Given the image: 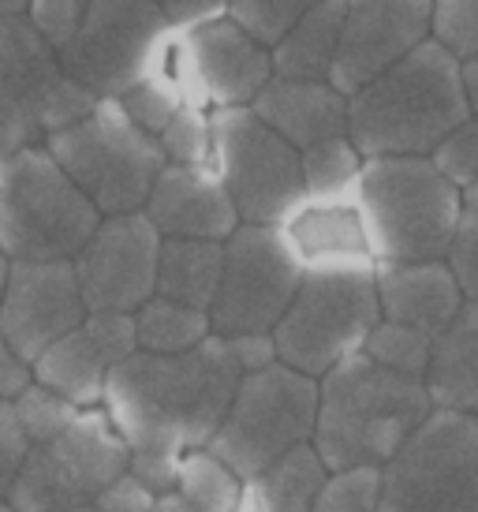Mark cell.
<instances>
[{
	"label": "cell",
	"instance_id": "33",
	"mask_svg": "<svg viewBox=\"0 0 478 512\" xmlns=\"http://www.w3.org/2000/svg\"><path fill=\"white\" fill-rule=\"evenodd\" d=\"M12 408L30 445H45V441L60 438V434L79 419V412H83V408L60 400L57 393H49V389L38 382H30L27 389L12 400Z\"/></svg>",
	"mask_w": 478,
	"mask_h": 512
},
{
	"label": "cell",
	"instance_id": "46",
	"mask_svg": "<svg viewBox=\"0 0 478 512\" xmlns=\"http://www.w3.org/2000/svg\"><path fill=\"white\" fill-rule=\"evenodd\" d=\"M30 382H34V378H30V367L15 356L8 344L0 341V400H15Z\"/></svg>",
	"mask_w": 478,
	"mask_h": 512
},
{
	"label": "cell",
	"instance_id": "39",
	"mask_svg": "<svg viewBox=\"0 0 478 512\" xmlns=\"http://www.w3.org/2000/svg\"><path fill=\"white\" fill-rule=\"evenodd\" d=\"M445 266H449L464 303H475L478 307V214H467L464 210L460 228L452 236L449 255H445Z\"/></svg>",
	"mask_w": 478,
	"mask_h": 512
},
{
	"label": "cell",
	"instance_id": "43",
	"mask_svg": "<svg viewBox=\"0 0 478 512\" xmlns=\"http://www.w3.org/2000/svg\"><path fill=\"white\" fill-rule=\"evenodd\" d=\"M154 4L157 12L165 15V23L172 30H183V34L228 15V0H154Z\"/></svg>",
	"mask_w": 478,
	"mask_h": 512
},
{
	"label": "cell",
	"instance_id": "21",
	"mask_svg": "<svg viewBox=\"0 0 478 512\" xmlns=\"http://www.w3.org/2000/svg\"><path fill=\"white\" fill-rule=\"evenodd\" d=\"M247 109L273 135H281L296 154L348 135V98L329 83H303V79L273 75Z\"/></svg>",
	"mask_w": 478,
	"mask_h": 512
},
{
	"label": "cell",
	"instance_id": "11",
	"mask_svg": "<svg viewBox=\"0 0 478 512\" xmlns=\"http://www.w3.org/2000/svg\"><path fill=\"white\" fill-rule=\"evenodd\" d=\"M127 456L109 415L86 408L60 438L30 445L4 505L12 512L90 509L101 490L127 471Z\"/></svg>",
	"mask_w": 478,
	"mask_h": 512
},
{
	"label": "cell",
	"instance_id": "36",
	"mask_svg": "<svg viewBox=\"0 0 478 512\" xmlns=\"http://www.w3.org/2000/svg\"><path fill=\"white\" fill-rule=\"evenodd\" d=\"M157 146L165 154V165H210V113L180 105L165 131L157 135Z\"/></svg>",
	"mask_w": 478,
	"mask_h": 512
},
{
	"label": "cell",
	"instance_id": "22",
	"mask_svg": "<svg viewBox=\"0 0 478 512\" xmlns=\"http://www.w3.org/2000/svg\"><path fill=\"white\" fill-rule=\"evenodd\" d=\"M434 412L475 415L478 419V307L464 303L460 314L430 344L422 374Z\"/></svg>",
	"mask_w": 478,
	"mask_h": 512
},
{
	"label": "cell",
	"instance_id": "5",
	"mask_svg": "<svg viewBox=\"0 0 478 512\" xmlns=\"http://www.w3.org/2000/svg\"><path fill=\"white\" fill-rule=\"evenodd\" d=\"M378 322L374 258L355 255L307 262L296 296L273 326L277 363L318 382L340 359L363 352V341Z\"/></svg>",
	"mask_w": 478,
	"mask_h": 512
},
{
	"label": "cell",
	"instance_id": "24",
	"mask_svg": "<svg viewBox=\"0 0 478 512\" xmlns=\"http://www.w3.org/2000/svg\"><path fill=\"white\" fill-rule=\"evenodd\" d=\"M284 236L296 247V255L307 262H329V258L366 255L363 225L355 214V187L340 195H318L303 199L296 214L284 221Z\"/></svg>",
	"mask_w": 478,
	"mask_h": 512
},
{
	"label": "cell",
	"instance_id": "3",
	"mask_svg": "<svg viewBox=\"0 0 478 512\" xmlns=\"http://www.w3.org/2000/svg\"><path fill=\"white\" fill-rule=\"evenodd\" d=\"M471 120L460 60L426 42L348 98V143L363 161L430 157L434 146Z\"/></svg>",
	"mask_w": 478,
	"mask_h": 512
},
{
	"label": "cell",
	"instance_id": "6",
	"mask_svg": "<svg viewBox=\"0 0 478 512\" xmlns=\"http://www.w3.org/2000/svg\"><path fill=\"white\" fill-rule=\"evenodd\" d=\"M45 150L98 217L142 214L150 187L165 169L157 139L127 120L120 101H98L90 116L49 135Z\"/></svg>",
	"mask_w": 478,
	"mask_h": 512
},
{
	"label": "cell",
	"instance_id": "35",
	"mask_svg": "<svg viewBox=\"0 0 478 512\" xmlns=\"http://www.w3.org/2000/svg\"><path fill=\"white\" fill-rule=\"evenodd\" d=\"M381 468H348L325 475L310 512H378Z\"/></svg>",
	"mask_w": 478,
	"mask_h": 512
},
{
	"label": "cell",
	"instance_id": "25",
	"mask_svg": "<svg viewBox=\"0 0 478 512\" xmlns=\"http://www.w3.org/2000/svg\"><path fill=\"white\" fill-rule=\"evenodd\" d=\"M344 8H348V0H322L318 8H310L296 27L269 49L273 75L277 79H303V83H329Z\"/></svg>",
	"mask_w": 478,
	"mask_h": 512
},
{
	"label": "cell",
	"instance_id": "23",
	"mask_svg": "<svg viewBox=\"0 0 478 512\" xmlns=\"http://www.w3.org/2000/svg\"><path fill=\"white\" fill-rule=\"evenodd\" d=\"M113 363L105 359L101 344L94 341V333L86 329V322L64 333L60 341H53L42 356L30 363V378L45 385L49 393H57L60 400H68L75 408H98L101 393H105V378H109Z\"/></svg>",
	"mask_w": 478,
	"mask_h": 512
},
{
	"label": "cell",
	"instance_id": "26",
	"mask_svg": "<svg viewBox=\"0 0 478 512\" xmlns=\"http://www.w3.org/2000/svg\"><path fill=\"white\" fill-rule=\"evenodd\" d=\"M325 464L310 445H296L292 453L273 460L262 475L243 483L236 512H310L325 483Z\"/></svg>",
	"mask_w": 478,
	"mask_h": 512
},
{
	"label": "cell",
	"instance_id": "50",
	"mask_svg": "<svg viewBox=\"0 0 478 512\" xmlns=\"http://www.w3.org/2000/svg\"><path fill=\"white\" fill-rule=\"evenodd\" d=\"M464 210L467 214H478V184L464 191Z\"/></svg>",
	"mask_w": 478,
	"mask_h": 512
},
{
	"label": "cell",
	"instance_id": "20",
	"mask_svg": "<svg viewBox=\"0 0 478 512\" xmlns=\"http://www.w3.org/2000/svg\"><path fill=\"white\" fill-rule=\"evenodd\" d=\"M381 322L419 329L434 341L464 307L445 262H374Z\"/></svg>",
	"mask_w": 478,
	"mask_h": 512
},
{
	"label": "cell",
	"instance_id": "17",
	"mask_svg": "<svg viewBox=\"0 0 478 512\" xmlns=\"http://www.w3.org/2000/svg\"><path fill=\"white\" fill-rule=\"evenodd\" d=\"M86 318L71 262H12L0 296V341L34 363Z\"/></svg>",
	"mask_w": 478,
	"mask_h": 512
},
{
	"label": "cell",
	"instance_id": "45",
	"mask_svg": "<svg viewBox=\"0 0 478 512\" xmlns=\"http://www.w3.org/2000/svg\"><path fill=\"white\" fill-rule=\"evenodd\" d=\"M225 344L232 359H236L239 374H254V370H266L277 363L273 333H239V337H228Z\"/></svg>",
	"mask_w": 478,
	"mask_h": 512
},
{
	"label": "cell",
	"instance_id": "51",
	"mask_svg": "<svg viewBox=\"0 0 478 512\" xmlns=\"http://www.w3.org/2000/svg\"><path fill=\"white\" fill-rule=\"evenodd\" d=\"M8 266H12V262H8V258L0 255V296H4V281H8Z\"/></svg>",
	"mask_w": 478,
	"mask_h": 512
},
{
	"label": "cell",
	"instance_id": "9",
	"mask_svg": "<svg viewBox=\"0 0 478 512\" xmlns=\"http://www.w3.org/2000/svg\"><path fill=\"white\" fill-rule=\"evenodd\" d=\"M314 415L318 382L284 363H273L239 378L232 404L221 427L213 430L206 453L236 471L239 483H251L254 475H262L296 445H310Z\"/></svg>",
	"mask_w": 478,
	"mask_h": 512
},
{
	"label": "cell",
	"instance_id": "38",
	"mask_svg": "<svg viewBox=\"0 0 478 512\" xmlns=\"http://www.w3.org/2000/svg\"><path fill=\"white\" fill-rule=\"evenodd\" d=\"M120 109H124V116L142 131V135L157 139V135L165 131V124L176 116V109H180V98H176L165 83L142 79L139 86H131L124 98H120Z\"/></svg>",
	"mask_w": 478,
	"mask_h": 512
},
{
	"label": "cell",
	"instance_id": "10",
	"mask_svg": "<svg viewBox=\"0 0 478 512\" xmlns=\"http://www.w3.org/2000/svg\"><path fill=\"white\" fill-rule=\"evenodd\" d=\"M210 139V169L225 184L239 225L281 228L303 206L299 154L251 109H213Z\"/></svg>",
	"mask_w": 478,
	"mask_h": 512
},
{
	"label": "cell",
	"instance_id": "40",
	"mask_svg": "<svg viewBox=\"0 0 478 512\" xmlns=\"http://www.w3.org/2000/svg\"><path fill=\"white\" fill-rule=\"evenodd\" d=\"M27 453L30 441L23 434V427H19V419H15L12 400H0V501L8 498V490H12Z\"/></svg>",
	"mask_w": 478,
	"mask_h": 512
},
{
	"label": "cell",
	"instance_id": "27",
	"mask_svg": "<svg viewBox=\"0 0 478 512\" xmlns=\"http://www.w3.org/2000/svg\"><path fill=\"white\" fill-rule=\"evenodd\" d=\"M221 262H225V243L161 240L154 296L195 307V311H210L217 281H221Z\"/></svg>",
	"mask_w": 478,
	"mask_h": 512
},
{
	"label": "cell",
	"instance_id": "28",
	"mask_svg": "<svg viewBox=\"0 0 478 512\" xmlns=\"http://www.w3.org/2000/svg\"><path fill=\"white\" fill-rule=\"evenodd\" d=\"M131 322H135L139 352H150V356H180L210 337V314L161 296L146 299L139 311L131 314Z\"/></svg>",
	"mask_w": 478,
	"mask_h": 512
},
{
	"label": "cell",
	"instance_id": "16",
	"mask_svg": "<svg viewBox=\"0 0 478 512\" xmlns=\"http://www.w3.org/2000/svg\"><path fill=\"white\" fill-rule=\"evenodd\" d=\"M434 0H348L329 86L352 98L430 38Z\"/></svg>",
	"mask_w": 478,
	"mask_h": 512
},
{
	"label": "cell",
	"instance_id": "4",
	"mask_svg": "<svg viewBox=\"0 0 478 512\" xmlns=\"http://www.w3.org/2000/svg\"><path fill=\"white\" fill-rule=\"evenodd\" d=\"M355 214L374 262H445L464 195L437 176L430 157H381L359 169Z\"/></svg>",
	"mask_w": 478,
	"mask_h": 512
},
{
	"label": "cell",
	"instance_id": "19",
	"mask_svg": "<svg viewBox=\"0 0 478 512\" xmlns=\"http://www.w3.org/2000/svg\"><path fill=\"white\" fill-rule=\"evenodd\" d=\"M187 45L213 109H247L258 98V90L273 79L269 49L254 42L228 15L191 30Z\"/></svg>",
	"mask_w": 478,
	"mask_h": 512
},
{
	"label": "cell",
	"instance_id": "1",
	"mask_svg": "<svg viewBox=\"0 0 478 512\" xmlns=\"http://www.w3.org/2000/svg\"><path fill=\"white\" fill-rule=\"evenodd\" d=\"M239 367L225 337H206L180 356L135 352L105 378V415L124 438L127 453H195L221 427Z\"/></svg>",
	"mask_w": 478,
	"mask_h": 512
},
{
	"label": "cell",
	"instance_id": "18",
	"mask_svg": "<svg viewBox=\"0 0 478 512\" xmlns=\"http://www.w3.org/2000/svg\"><path fill=\"white\" fill-rule=\"evenodd\" d=\"M142 214L161 240L225 243L239 228L236 206L210 165H165Z\"/></svg>",
	"mask_w": 478,
	"mask_h": 512
},
{
	"label": "cell",
	"instance_id": "15",
	"mask_svg": "<svg viewBox=\"0 0 478 512\" xmlns=\"http://www.w3.org/2000/svg\"><path fill=\"white\" fill-rule=\"evenodd\" d=\"M161 236L146 214L101 217L71 258L86 314H135L157 292Z\"/></svg>",
	"mask_w": 478,
	"mask_h": 512
},
{
	"label": "cell",
	"instance_id": "32",
	"mask_svg": "<svg viewBox=\"0 0 478 512\" xmlns=\"http://www.w3.org/2000/svg\"><path fill=\"white\" fill-rule=\"evenodd\" d=\"M318 4L322 0H228V19L247 30L254 42L273 49Z\"/></svg>",
	"mask_w": 478,
	"mask_h": 512
},
{
	"label": "cell",
	"instance_id": "2",
	"mask_svg": "<svg viewBox=\"0 0 478 512\" xmlns=\"http://www.w3.org/2000/svg\"><path fill=\"white\" fill-rule=\"evenodd\" d=\"M430 415L434 404L422 378L385 370L355 352L318 378L310 449L325 471L385 468Z\"/></svg>",
	"mask_w": 478,
	"mask_h": 512
},
{
	"label": "cell",
	"instance_id": "30",
	"mask_svg": "<svg viewBox=\"0 0 478 512\" xmlns=\"http://www.w3.org/2000/svg\"><path fill=\"white\" fill-rule=\"evenodd\" d=\"M363 169V157L348 143V135L318 143L299 154V176H303V191L307 199L318 195H340V191H352Z\"/></svg>",
	"mask_w": 478,
	"mask_h": 512
},
{
	"label": "cell",
	"instance_id": "47",
	"mask_svg": "<svg viewBox=\"0 0 478 512\" xmlns=\"http://www.w3.org/2000/svg\"><path fill=\"white\" fill-rule=\"evenodd\" d=\"M460 75H464V94H467V109H471V120H478V57L460 64Z\"/></svg>",
	"mask_w": 478,
	"mask_h": 512
},
{
	"label": "cell",
	"instance_id": "37",
	"mask_svg": "<svg viewBox=\"0 0 478 512\" xmlns=\"http://www.w3.org/2000/svg\"><path fill=\"white\" fill-rule=\"evenodd\" d=\"M430 165L437 176L452 184L460 195L467 187L478 184V120H464L460 128H452L430 154Z\"/></svg>",
	"mask_w": 478,
	"mask_h": 512
},
{
	"label": "cell",
	"instance_id": "7",
	"mask_svg": "<svg viewBox=\"0 0 478 512\" xmlns=\"http://www.w3.org/2000/svg\"><path fill=\"white\" fill-rule=\"evenodd\" d=\"M98 221L45 146L0 157V255L8 262H71Z\"/></svg>",
	"mask_w": 478,
	"mask_h": 512
},
{
	"label": "cell",
	"instance_id": "29",
	"mask_svg": "<svg viewBox=\"0 0 478 512\" xmlns=\"http://www.w3.org/2000/svg\"><path fill=\"white\" fill-rule=\"evenodd\" d=\"M176 494L198 512H236L243 498V483L232 468L206 449L180 456V475H176Z\"/></svg>",
	"mask_w": 478,
	"mask_h": 512
},
{
	"label": "cell",
	"instance_id": "34",
	"mask_svg": "<svg viewBox=\"0 0 478 512\" xmlns=\"http://www.w3.org/2000/svg\"><path fill=\"white\" fill-rule=\"evenodd\" d=\"M430 42H437L452 60L478 57V0H434L430 8Z\"/></svg>",
	"mask_w": 478,
	"mask_h": 512
},
{
	"label": "cell",
	"instance_id": "53",
	"mask_svg": "<svg viewBox=\"0 0 478 512\" xmlns=\"http://www.w3.org/2000/svg\"><path fill=\"white\" fill-rule=\"evenodd\" d=\"M79 512H94V509H79Z\"/></svg>",
	"mask_w": 478,
	"mask_h": 512
},
{
	"label": "cell",
	"instance_id": "31",
	"mask_svg": "<svg viewBox=\"0 0 478 512\" xmlns=\"http://www.w3.org/2000/svg\"><path fill=\"white\" fill-rule=\"evenodd\" d=\"M430 337H422L419 329L393 326V322H378L370 329V337L363 341V356H370L378 367L408 374V378H422L426 363H430Z\"/></svg>",
	"mask_w": 478,
	"mask_h": 512
},
{
	"label": "cell",
	"instance_id": "41",
	"mask_svg": "<svg viewBox=\"0 0 478 512\" xmlns=\"http://www.w3.org/2000/svg\"><path fill=\"white\" fill-rule=\"evenodd\" d=\"M90 0H30L27 19L34 23V30L42 34L49 45H60L68 38V30L75 27V19L83 15V8Z\"/></svg>",
	"mask_w": 478,
	"mask_h": 512
},
{
	"label": "cell",
	"instance_id": "42",
	"mask_svg": "<svg viewBox=\"0 0 478 512\" xmlns=\"http://www.w3.org/2000/svg\"><path fill=\"white\" fill-rule=\"evenodd\" d=\"M127 475L142 483L154 498L176 490V475H180V456L172 453H131L127 456Z\"/></svg>",
	"mask_w": 478,
	"mask_h": 512
},
{
	"label": "cell",
	"instance_id": "8",
	"mask_svg": "<svg viewBox=\"0 0 478 512\" xmlns=\"http://www.w3.org/2000/svg\"><path fill=\"white\" fill-rule=\"evenodd\" d=\"M94 105L27 15H0V157L45 146L49 135L90 116Z\"/></svg>",
	"mask_w": 478,
	"mask_h": 512
},
{
	"label": "cell",
	"instance_id": "44",
	"mask_svg": "<svg viewBox=\"0 0 478 512\" xmlns=\"http://www.w3.org/2000/svg\"><path fill=\"white\" fill-rule=\"evenodd\" d=\"M150 505H154V494L142 483H135L124 471L120 479H113V483L101 490L98 501H94L90 509L94 512H150Z\"/></svg>",
	"mask_w": 478,
	"mask_h": 512
},
{
	"label": "cell",
	"instance_id": "14",
	"mask_svg": "<svg viewBox=\"0 0 478 512\" xmlns=\"http://www.w3.org/2000/svg\"><path fill=\"white\" fill-rule=\"evenodd\" d=\"M303 258L277 225H239L225 240L217 296L210 303L213 337L273 333L296 296Z\"/></svg>",
	"mask_w": 478,
	"mask_h": 512
},
{
	"label": "cell",
	"instance_id": "13",
	"mask_svg": "<svg viewBox=\"0 0 478 512\" xmlns=\"http://www.w3.org/2000/svg\"><path fill=\"white\" fill-rule=\"evenodd\" d=\"M169 34L154 0H90L57 49L60 68L94 101H120L150 72Z\"/></svg>",
	"mask_w": 478,
	"mask_h": 512
},
{
	"label": "cell",
	"instance_id": "48",
	"mask_svg": "<svg viewBox=\"0 0 478 512\" xmlns=\"http://www.w3.org/2000/svg\"><path fill=\"white\" fill-rule=\"evenodd\" d=\"M150 512H198L195 505H187V501L172 490V494H161V498H154V505H150Z\"/></svg>",
	"mask_w": 478,
	"mask_h": 512
},
{
	"label": "cell",
	"instance_id": "52",
	"mask_svg": "<svg viewBox=\"0 0 478 512\" xmlns=\"http://www.w3.org/2000/svg\"><path fill=\"white\" fill-rule=\"evenodd\" d=\"M0 512H12V509H8V505H4V501H0Z\"/></svg>",
	"mask_w": 478,
	"mask_h": 512
},
{
	"label": "cell",
	"instance_id": "12",
	"mask_svg": "<svg viewBox=\"0 0 478 512\" xmlns=\"http://www.w3.org/2000/svg\"><path fill=\"white\" fill-rule=\"evenodd\" d=\"M378 512H478L475 415H430L381 468Z\"/></svg>",
	"mask_w": 478,
	"mask_h": 512
},
{
	"label": "cell",
	"instance_id": "49",
	"mask_svg": "<svg viewBox=\"0 0 478 512\" xmlns=\"http://www.w3.org/2000/svg\"><path fill=\"white\" fill-rule=\"evenodd\" d=\"M30 0H0V15H27Z\"/></svg>",
	"mask_w": 478,
	"mask_h": 512
}]
</instances>
